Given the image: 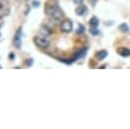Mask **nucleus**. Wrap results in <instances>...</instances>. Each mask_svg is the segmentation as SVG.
Masks as SVG:
<instances>
[{
  "mask_svg": "<svg viewBox=\"0 0 130 129\" xmlns=\"http://www.w3.org/2000/svg\"><path fill=\"white\" fill-rule=\"evenodd\" d=\"M45 14L55 21H59L64 17V12L62 11L58 0H48L45 3Z\"/></svg>",
  "mask_w": 130,
  "mask_h": 129,
  "instance_id": "f257e3e1",
  "label": "nucleus"
},
{
  "mask_svg": "<svg viewBox=\"0 0 130 129\" xmlns=\"http://www.w3.org/2000/svg\"><path fill=\"white\" fill-rule=\"evenodd\" d=\"M86 51H87V49L86 48H81V49H79L77 52H75L74 53V55L71 57V58H69L68 60H63V59H59L61 62H63V63H66V64H71V63H73V62H75L76 60H78V59H81V58H83L84 56H85V54H86Z\"/></svg>",
  "mask_w": 130,
  "mask_h": 129,
  "instance_id": "f03ea898",
  "label": "nucleus"
},
{
  "mask_svg": "<svg viewBox=\"0 0 130 129\" xmlns=\"http://www.w3.org/2000/svg\"><path fill=\"white\" fill-rule=\"evenodd\" d=\"M59 29L61 33H64V34H69L72 31L73 29V22L71 19L69 18H65V19H62L60 24H59Z\"/></svg>",
  "mask_w": 130,
  "mask_h": 129,
  "instance_id": "7ed1b4c3",
  "label": "nucleus"
},
{
  "mask_svg": "<svg viewBox=\"0 0 130 129\" xmlns=\"http://www.w3.org/2000/svg\"><path fill=\"white\" fill-rule=\"evenodd\" d=\"M34 42L37 45V47H39L41 49H47L50 46V41L48 40V37H45L42 35L36 36L34 38Z\"/></svg>",
  "mask_w": 130,
  "mask_h": 129,
  "instance_id": "20e7f679",
  "label": "nucleus"
},
{
  "mask_svg": "<svg viewBox=\"0 0 130 129\" xmlns=\"http://www.w3.org/2000/svg\"><path fill=\"white\" fill-rule=\"evenodd\" d=\"M11 8L8 0H0V17H4L10 14Z\"/></svg>",
  "mask_w": 130,
  "mask_h": 129,
  "instance_id": "39448f33",
  "label": "nucleus"
},
{
  "mask_svg": "<svg viewBox=\"0 0 130 129\" xmlns=\"http://www.w3.org/2000/svg\"><path fill=\"white\" fill-rule=\"evenodd\" d=\"M21 38H22V27L19 26L16 29V31L13 36V41H12V44L16 49L21 48Z\"/></svg>",
  "mask_w": 130,
  "mask_h": 129,
  "instance_id": "423d86ee",
  "label": "nucleus"
},
{
  "mask_svg": "<svg viewBox=\"0 0 130 129\" xmlns=\"http://www.w3.org/2000/svg\"><path fill=\"white\" fill-rule=\"evenodd\" d=\"M87 12V7L83 4H79L77 5V7L75 8V14L78 16H82Z\"/></svg>",
  "mask_w": 130,
  "mask_h": 129,
  "instance_id": "0eeeda50",
  "label": "nucleus"
},
{
  "mask_svg": "<svg viewBox=\"0 0 130 129\" xmlns=\"http://www.w3.org/2000/svg\"><path fill=\"white\" fill-rule=\"evenodd\" d=\"M117 53L122 57H129L130 56V49L126 47H120L117 49Z\"/></svg>",
  "mask_w": 130,
  "mask_h": 129,
  "instance_id": "6e6552de",
  "label": "nucleus"
},
{
  "mask_svg": "<svg viewBox=\"0 0 130 129\" xmlns=\"http://www.w3.org/2000/svg\"><path fill=\"white\" fill-rule=\"evenodd\" d=\"M51 34H52V30H51V28L49 26L42 25V27L40 29V35L45 36V37H49V36H51Z\"/></svg>",
  "mask_w": 130,
  "mask_h": 129,
  "instance_id": "1a4fd4ad",
  "label": "nucleus"
},
{
  "mask_svg": "<svg viewBox=\"0 0 130 129\" xmlns=\"http://www.w3.org/2000/svg\"><path fill=\"white\" fill-rule=\"evenodd\" d=\"M108 56V51L107 50H100V51H98L96 53H95V58L98 59V60H104L106 57Z\"/></svg>",
  "mask_w": 130,
  "mask_h": 129,
  "instance_id": "9d476101",
  "label": "nucleus"
},
{
  "mask_svg": "<svg viewBox=\"0 0 130 129\" xmlns=\"http://www.w3.org/2000/svg\"><path fill=\"white\" fill-rule=\"evenodd\" d=\"M99 23H100V20H99V18H98L96 16H92V17L89 19L90 28H98Z\"/></svg>",
  "mask_w": 130,
  "mask_h": 129,
  "instance_id": "9b49d317",
  "label": "nucleus"
},
{
  "mask_svg": "<svg viewBox=\"0 0 130 129\" xmlns=\"http://www.w3.org/2000/svg\"><path fill=\"white\" fill-rule=\"evenodd\" d=\"M119 29L122 31V33H127V31H129V25L127 24V23H121L120 25H119Z\"/></svg>",
  "mask_w": 130,
  "mask_h": 129,
  "instance_id": "f8f14e48",
  "label": "nucleus"
},
{
  "mask_svg": "<svg viewBox=\"0 0 130 129\" xmlns=\"http://www.w3.org/2000/svg\"><path fill=\"white\" fill-rule=\"evenodd\" d=\"M84 31H85V27H84L82 24H80V25L78 26V28L75 30V34L79 36V35H83V34H84Z\"/></svg>",
  "mask_w": 130,
  "mask_h": 129,
  "instance_id": "ddd939ff",
  "label": "nucleus"
},
{
  "mask_svg": "<svg viewBox=\"0 0 130 129\" xmlns=\"http://www.w3.org/2000/svg\"><path fill=\"white\" fill-rule=\"evenodd\" d=\"M89 33L92 35V36H99L101 34V31L98 29V28H90L89 27Z\"/></svg>",
  "mask_w": 130,
  "mask_h": 129,
  "instance_id": "4468645a",
  "label": "nucleus"
},
{
  "mask_svg": "<svg viewBox=\"0 0 130 129\" xmlns=\"http://www.w3.org/2000/svg\"><path fill=\"white\" fill-rule=\"evenodd\" d=\"M24 63H25V66H26V67H30V66L34 64V59H32V58H27Z\"/></svg>",
  "mask_w": 130,
  "mask_h": 129,
  "instance_id": "2eb2a0df",
  "label": "nucleus"
},
{
  "mask_svg": "<svg viewBox=\"0 0 130 129\" xmlns=\"http://www.w3.org/2000/svg\"><path fill=\"white\" fill-rule=\"evenodd\" d=\"M40 4H41V2H40L39 0H34V1L31 2V6H32L34 8H38V7L40 6Z\"/></svg>",
  "mask_w": 130,
  "mask_h": 129,
  "instance_id": "dca6fc26",
  "label": "nucleus"
},
{
  "mask_svg": "<svg viewBox=\"0 0 130 129\" xmlns=\"http://www.w3.org/2000/svg\"><path fill=\"white\" fill-rule=\"evenodd\" d=\"M88 1H89L90 5H91L92 7H94V6L96 5V3H98V1H99V0H88Z\"/></svg>",
  "mask_w": 130,
  "mask_h": 129,
  "instance_id": "f3484780",
  "label": "nucleus"
},
{
  "mask_svg": "<svg viewBox=\"0 0 130 129\" xmlns=\"http://www.w3.org/2000/svg\"><path fill=\"white\" fill-rule=\"evenodd\" d=\"M83 0H73V3L76 4V5H79V4H82Z\"/></svg>",
  "mask_w": 130,
  "mask_h": 129,
  "instance_id": "a211bd4d",
  "label": "nucleus"
},
{
  "mask_svg": "<svg viewBox=\"0 0 130 129\" xmlns=\"http://www.w3.org/2000/svg\"><path fill=\"white\" fill-rule=\"evenodd\" d=\"M3 24H4V19L3 17H0V28L3 26Z\"/></svg>",
  "mask_w": 130,
  "mask_h": 129,
  "instance_id": "6ab92c4d",
  "label": "nucleus"
},
{
  "mask_svg": "<svg viewBox=\"0 0 130 129\" xmlns=\"http://www.w3.org/2000/svg\"><path fill=\"white\" fill-rule=\"evenodd\" d=\"M14 58H15V55H14L13 53H10V54H9V59H10V60H13Z\"/></svg>",
  "mask_w": 130,
  "mask_h": 129,
  "instance_id": "aec40b11",
  "label": "nucleus"
},
{
  "mask_svg": "<svg viewBox=\"0 0 130 129\" xmlns=\"http://www.w3.org/2000/svg\"><path fill=\"white\" fill-rule=\"evenodd\" d=\"M28 11H29V6H27V7H26V11H25V14H27V13H28Z\"/></svg>",
  "mask_w": 130,
  "mask_h": 129,
  "instance_id": "412c9836",
  "label": "nucleus"
},
{
  "mask_svg": "<svg viewBox=\"0 0 130 129\" xmlns=\"http://www.w3.org/2000/svg\"><path fill=\"white\" fill-rule=\"evenodd\" d=\"M0 68H1V66H0Z\"/></svg>",
  "mask_w": 130,
  "mask_h": 129,
  "instance_id": "4be33fe9",
  "label": "nucleus"
},
{
  "mask_svg": "<svg viewBox=\"0 0 130 129\" xmlns=\"http://www.w3.org/2000/svg\"><path fill=\"white\" fill-rule=\"evenodd\" d=\"M0 36H1V34H0Z\"/></svg>",
  "mask_w": 130,
  "mask_h": 129,
  "instance_id": "5701e85b",
  "label": "nucleus"
}]
</instances>
